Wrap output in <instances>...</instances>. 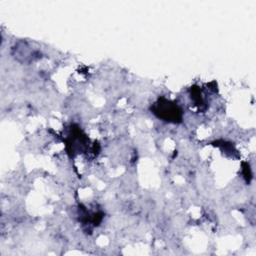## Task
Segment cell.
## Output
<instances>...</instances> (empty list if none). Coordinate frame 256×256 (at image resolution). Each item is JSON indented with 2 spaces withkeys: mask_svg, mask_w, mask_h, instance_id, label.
Wrapping results in <instances>:
<instances>
[{
  "mask_svg": "<svg viewBox=\"0 0 256 256\" xmlns=\"http://www.w3.org/2000/svg\"><path fill=\"white\" fill-rule=\"evenodd\" d=\"M153 111L157 117L168 122L178 123L182 119V110L180 107L176 103L166 99H159V101L155 103Z\"/></svg>",
  "mask_w": 256,
  "mask_h": 256,
  "instance_id": "cell-1",
  "label": "cell"
}]
</instances>
